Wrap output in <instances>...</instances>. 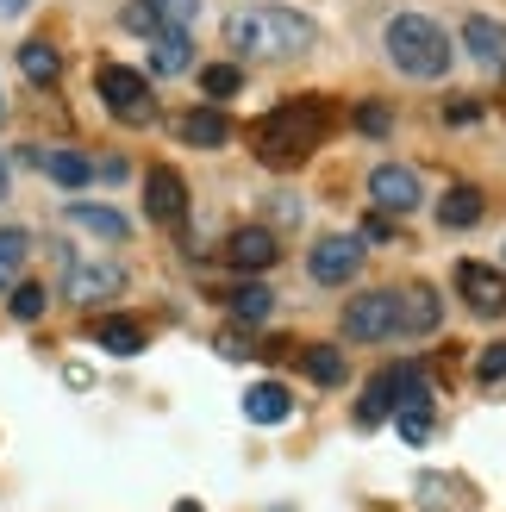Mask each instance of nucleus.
Here are the masks:
<instances>
[{"label": "nucleus", "mask_w": 506, "mask_h": 512, "mask_svg": "<svg viewBox=\"0 0 506 512\" xmlns=\"http://www.w3.org/2000/svg\"><path fill=\"white\" fill-rule=\"evenodd\" d=\"M357 132L363 138H388L394 132V113L382 107V100H363V107H357Z\"/></svg>", "instance_id": "obj_29"}, {"label": "nucleus", "mask_w": 506, "mask_h": 512, "mask_svg": "<svg viewBox=\"0 0 506 512\" xmlns=\"http://www.w3.org/2000/svg\"><path fill=\"white\" fill-rule=\"evenodd\" d=\"M300 363H307V375L319 381V388H338V381L350 375V363L332 350V344H313V350H300Z\"/></svg>", "instance_id": "obj_25"}, {"label": "nucleus", "mask_w": 506, "mask_h": 512, "mask_svg": "<svg viewBox=\"0 0 506 512\" xmlns=\"http://www.w3.org/2000/svg\"><path fill=\"white\" fill-rule=\"evenodd\" d=\"M7 182H13V175H7V157H0V200H7Z\"/></svg>", "instance_id": "obj_37"}, {"label": "nucleus", "mask_w": 506, "mask_h": 512, "mask_svg": "<svg viewBox=\"0 0 506 512\" xmlns=\"http://www.w3.org/2000/svg\"><path fill=\"white\" fill-rule=\"evenodd\" d=\"M32 0H0V19H13V13H25Z\"/></svg>", "instance_id": "obj_36"}, {"label": "nucleus", "mask_w": 506, "mask_h": 512, "mask_svg": "<svg viewBox=\"0 0 506 512\" xmlns=\"http://www.w3.org/2000/svg\"><path fill=\"white\" fill-rule=\"evenodd\" d=\"M225 44L244 57H300L319 44V25L294 7H244L225 19Z\"/></svg>", "instance_id": "obj_1"}, {"label": "nucleus", "mask_w": 506, "mask_h": 512, "mask_svg": "<svg viewBox=\"0 0 506 512\" xmlns=\"http://www.w3.org/2000/svg\"><path fill=\"white\" fill-rule=\"evenodd\" d=\"M388 238H394V219L388 213H369L363 219V244H388Z\"/></svg>", "instance_id": "obj_32"}, {"label": "nucleus", "mask_w": 506, "mask_h": 512, "mask_svg": "<svg viewBox=\"0 0 506 512\" xmlns=\"http://www.w3.org/2000/svg\"><path fill=\"white\" fill-rule=\"evenodd\" d=\"M25 250H32V238H25L19 225H7V232H0V294H7L13 281H19V269H25Z\"/></svg>", "instance_id": "obj_26"}, {"label": "nucleus", "mask_w": 506, "mask_h": 512, "mask_svg": "<svg viewBox=\"0 0 506 512\" xmlns=\"http://www.w3.org/2000/svg\"><path fill=\"white\" fill-rule=\"evenodd\" d=\"M275 313V294L263 288V281H244V288H232V319L238 325H263Z\"/></svg>", "instance_id": "obj_24"}, {"label": "nucleus", "mask_w": 506, "mask_h": 512, "mask_svg": "<svg viewBox=\"0 0 506 512\" xmlns=\"http://www.w3.org/2000/svg\"><path fill=\"white\" fill-rule=\"evenodd\" d=\"M200 88H207V100H232L244 88V69L238 63H207L200 69Z\"/></svg>", "instance_id": "obj_27"}, {"label": "nucleus", "mask_w": 506, "mask_h": 512, "mask_svg": "<svg viewBox=\"0 0 506 512\" xmlns=\"http://www.w3.org/2000/svg\"><path fill=\"white\" fill-rule=\"evenodd\" d=\"M94 88H100V100H107V113L125 119V125H150V119H157V100H150V82H144L138 69L107 63V69L94 75Z\"/></svg>", "instance_id": "obj_4"}, {"label": "nucleus", "mask_w": 506, "mask_h": 512, "mask_svg": "<svg viewBox=\"0 0 506 512\" xmlns=\"http://www.w3.org/2000/svg\"><path fill=\"white\" fill-rule=\"evenodd\" d=\"M7 294H13V300H7V306H13V319H25V325H32V319H44V306H50V294L38 288V281H13Z\"/></svg>", "instance_id": "obj_28"}, {"label": "nucleus", "mask_w": 506, "mask_h": 512, "mask_svg": "<svg viewBox=\"0 0 506 512\" xmlns=\"http://www.w3.org/2000/svg\"><path fill=\"white\" fill-rule=\"evenodd\" d=\"M0 113H7V107H0Z\"/></svg>", "instance_id": "obj_39"}, {"label": "nucleus", "mask_w": 506, "mask_h": 512, "mask_svg": "<svg viewBox=\"0 0 506 512\" xmlns=\"http://www.w3.org/2000/svg\"><path fill=\"white\" fill-rule=\"evenodd\" d=\"M144 213L157 219V225H175V219L188 213V182L175 169H150L144 175Z\"/></svg>", "instance_id": "obj_10"}, {"label": "nucleus", "mask_w": 506, "mask_h": 512, "mask_svg": "<svg viewBox=\"0 0 506 512\" xmlns=\"http://www.w3.org/2000/svg\"><path fill=\"white\" fill-rule=\"evenodd\" d=\"M94 344L107 350V356H138L144 350V325H132V319H100L94 325Z\"/></svg>", "instance_id": "obj_21"}, {"label": "nucleus", "mask_w": 506, "mask_h": 512, "mask_svg": "<svg viewBox=\"0 0 506 512\" xmlns=\"http://www.w3.org/2000/svg\"><path fill=\"white\" fill-rule=\"evenodd\" d=\"M482 119V107H475V100H450V125H475Z\"/></svg>", "instance_id": "obj_33"}, {"label": "nucleus", "mask_w": 506, "mask_h": 512, "mask_svg": "<svg viewBox=\"0 0 506 512\" xmlns=\"http://www.w3.org/2000/svg\"><path fill=\"white\" fill-rule=\"evenodd\" d=\"M363 263H369L363 238H319L313 256H307V275L319 281V288H344V281H357Z\"/></svg>", "instance_id": "obj_6"}, {"label": "nucleus", "mask_w": 506, "mask_h": 512, "mask_svg": "<svg viewBox=\"0 0 506 512\" xmlns=\"http://www.w3.org/2000/svg\"><path fill=\"white\" fill-rule=\"evenodd\" d=\"M400 413V369H382L369 381V394H363V406H357V425H382V419H394Z\"/></svg>", "instance_id": "obj_14"}, {"label": "nucleus", "mask_w": 506, "mask_h": 512, "mask_svg": "<svg viewBox=\"0 0 506 512\" xmlns=\"http://www.w3.org/2000/svg\"><path fill=\"white\" fill-rule=\"evenodd\" d=\"M69 225H75V232L107 238V244H125V238H132V225H125L113 207H88V200H75V207H69Z\"/></svg>", "instance_id": "obj_17"}, {"label": "nucleus", "mask_w": 506, "mask_h": 512, "mask_svg": "<svg viewBox=\"0 0 506 512\" xmlns=\"http://www.w3.org/2000/svg\"><path fill=\"white\" fill-rule=\"evenodd\" d=\"M482 207H488V200L475 194V188H450L438 200V219L450 225V232H469V225H482Z\"/></svg>", "instance_id": "obj_20"}, {"label": "nucleus", "mask_w": 506, "mask_h": 512, "mask_svg": "<svg viewBox=\"0 0 506 512\" xmlns=\"http://www.w3.org/2000/svg\"><path fill=\"white\" fill-rule=\"evenodd\" d=\"M438 319H444V300L432 288H407V294H400V331H407V338L438 331Z\"/></svg>", "instance_id": "obj_13"}, {"label": "nucleus", "mask_w": 506, "mask_h": 512, "mask_svg": "<svg viewBox=\"0 0 506 512\" xmlns=\"http://www.w3.org/2000/svg\"><path fill=\"white\" fill-rule=\"evenodd\" d=\"M369 200H375V213H413L425 188H419V175L413 169H400V163H375L369 169Z\"/></svg>", "instance_id": "obj_7"}, {"label": "nucleus", "mask_w": 506, "mask_h": 512, "mask_svg": "<svg viewBox=\"0 0 506 512\" xmlns=\"http://www.w3.org/2000/svg\"><path fill=\"white\" fill-rule=\"evenodd\" d=\"M288 413H294V400H288L282 381H257V388L244 394V419L250 425H282Z\"/></svg>", "instance_id": "obj_15"}, {"label": "nucleus", "mask_w": 506, "mask_h": 512, "mask_svg": "<svg viewBox=\"0 0 506 512\" xmlns=\"http://www.w3.org/2000/svg\"><path fill=\"white\" fill-rule=\"evenodd\" d=\"M344 338H357V344L400 338V294H388V288L357 294V300L344 306Z\"/></svg>", "instance_id": "obj_5"}, {"label": "nucleus", "mask_w": 506, "mask_h": 512, "mask_svg": "<svg viewBox=\"0 0 506 512\" xmlns=\"http://www.w3.org/2000/svg\"><path fill=\"white\" fill-rule=\"evenodd\" d=\"M182 138L200 144V150H219L225 138H232V125H225L219 107H194V113H182Z\"/></svg>", "instance_id": "obj_19"}, {"label": "nucleus", "mask_w": 506, "mask_h": 512, "mask_svg": "<svg viewBox=\"0 0 506 512\" xmlns=\"http://www.w3.org/2000/svg\"><path fill=\"white\" fill-rule=\"evenodd\" d=\"M175 512H200V506H194V500H182V506H175Z\"/></svg>", "instance_id": "obj_38"}, {"label": "nucleus", "mask_w": 506, "mask_h": 512, "mask_svg": "<svg viewBox=\"0 0 506 512\" xmlns=\"http://www.w3.org/2000/svg\"><path fill=\"white\" fill-rule=\"evenodd\" d=\"M475 375H482V381H506V344H488L482 356H475Z\"/></svg>", "instance_id": "obj_31"}, {"label": "nucleus", "mask_w": 506, "mask_h": 512, "mask_svg": "<svg viewBox=\"0 0 506 512\" xmlns=\"http://www.w3.org/2000/svg\"><path fill=\"white\" fill-rule=\"evenodd\" d=\"M275 256H282V244H275V232L269 225H238L232 238H225V263L232 269H244V275H263Z\"/></svg>", "instance_id": "obj_9"}, {"label": "nucleus", "mask_w": 506, "mask_h": 512, "mask_svg": "<svg viewBox=\"0 0 506 512\" xmlns=\"http://www.w3.org/2000/svg\"><path fill=\"white\" fill-rule=\"evenodd\" d=\"M125 288V269L119 263H69L63 269V300L88 306V300H113Z\"/></svg>", "instance_id": "obj_8"}, {"label": "nucleus", "mask_w": 506, "mask_h": 512, "mask_svg": "<svg viewBox=\"0 0 506 512\" xmlns=\"http://www.w3.org/2000/svg\"><path fill=\"white\" fill-rule=\"evenodd\" d=\"M388 63L400 75H413V82H438V75L450 69V38L425 13H400L388 25Z\"/></svg>", "instance_id": "obj_3"}, {"label": "nucleus", "mask_w": 506, "mask_h": 512, "mask_svg": "<svg viewBox=\"0 0 506 512\" xmlns=\"http://www.w3.org/2000/svg\"><path fill=\"white\" fill-rule=\"evenodd\" d=\"M219 356H232V363H238V356H257V350H250L238 331H225V338H219Z\"/></svg>", "instance_id": "obj_34"}, {"label": "nucleus", "mask_w": 506, "mask_h": 512, "mask_svg": "<svg viewBox=\"0 0 506 512\" xmlns=\"http://www.w3.org/2000/svg\"><path fill=\"white\" fill-rule=\"evenodd\" d=\"M400 438H407V444L432 438V406H400Z\"/></svg>", "instance_id": "obj_30"}, {"label": "nucleus", "mask_w": 506, "mask_h": 512, "mask_svg": "<svg viewBox=\"0 0 506 512\" xmlns=\"http://www.w3.org/2000/svg\"><path fill=\"white\" fill-rule=\"evenodd\" d=\"M269 213L282 219V225H294V213H300V207H294V194H282V200H269Z\"/></svg>", "instance_id": "obj_35"}, {"label": "nucleus", "mask_w": 506, "mask_h": 512, "mask_svg": "<svg viewBox=\"0 0 506 512\" xmlns=\"http://www.w3.org/2000/svg\"><path fill=\"white\" fill-rule=\"evenodd\" d=\"M38 163L50 169V182H63V188H82L94 175V163L82 157V150H38Z\"/></svg>", "instance_id": "obj_22"}, {"label": "nucleus", "mask_w": 506, "mask_h": 512, "mask_svg": "<svg viewBox=\"0 0 506 512\" xmlns=\"http://www.w3.org/2000/svg\"><path fill=\"white\" fill-rule=\"evenodd\" d=\"M457 288H463V300H469L482 319H500V313H506V275H500V269L463 263V269H457Z\"/></svg>", "instance_id": "obj_11"}, {"label": "nucleus", "mask_w": 506, "mask_h": 512, "mask_svg": "<svg viewBox=\"0 0 506 512\" xmlns=\"http://www.w3.org/2000/svg\"><path fill=\"white\" fill-rule=\"evenodd\" d=\"M150 69L157 75H188L194 69V38L188 32H157L150 38Z\"/></svg>", "instance_id": "obj_16"}, {"label": "nucleus", "mask_w": 506, "mask_h": 512, "mask_svg": "<svg viewBox=\"0 0 506 512\" xmlns=\"http://www.w3.org/2000/svg\"><path fill=\"white\" fill-rule=\"evenodd\" d=\"M325 100L319 94H300V100H282L275 113H263V125H257V157L269 163V169H294V163H307L313 150H319V138H325Z\"/></svg>", "instance_id": "obj_2"}, {"label": "nucleus", "mask_w": 506, "mask_h": 512, "mask_svg": "<svg viewBox=\"0 0 506 512\" xmlns=\"http://www.w3.org/2000/svg\"><path fill=\"white\" fill-rule=\"evenodd\" d=\"M463 50H469L482 69H506V25L488 19V13H469V19H463Z\"/></svg>", "instance_id": "obj_12"}, {"label": "nucleus", "mask_w": 506, "mask_h": 512, "mask_svg": "<svg viewBox=\"0 0 506 512\" xmlns=\"http://www.w3.org/2000/svg\"><path fill=\"white\" fill-rule=\"evenodd\" d=\"M19 75H25L32 88H50V82L63 75V57H57L44 38H25V44H19Z\"/></svg>", "instance_id": "obj_18"}, {"label": "nucleus", "mask_w": 506, "mask_h": 512, "mask_svg": "<svg viewBox=\"0 0 506 512\" xmlns=\"http://www.w3.org/2000/svg\"><path fill=\"white\" fill-rule=\"evenodd\" d=\"M138 7L150 13L157 32H188V25L200 19V0H138Z\"/></svg>", "instance_id": "obj_23"}]
</instances>
